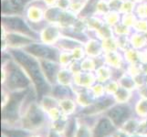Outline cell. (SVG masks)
<instances>
[{"label":"cell","mask_w":147,"mask_h":137,"mask_svg":"<svg viewBox=\"0 0 147 137\" xmlns=\"http://www.w3.org/2000/svg\"><path fill=\"white\" fill-rule=\"evenodd\" d=\"M15 55H16L18 60H19V61L25 66V68L28 70V72L31 74L32 78L35 80V82H36L38 84V87L39 86V89L43 90L44 88H42V87H43L44 82L41 77V74L39 72L38 66L37 62L35 61L33 59L28 57L27 55H25L21 52H17V53H15Z\"/></svg>","instance_id":"obj_1"},{"label":"cell","mask_w":147,"mask_h":137,"mask_svg":"<svg viewBox=\"0 0 147 137\" xmlns=\"http://www.w3.org/2000/svg\"><path fill=\"white\" fill-rule=\"evenodd\" d=\"M10 82L15 87H23L28 84L27 79L19 72H14L12 73L11 77H10Z\"/></svg>","instance_id":"obj_2"},{"label":"cell","mask_w":147,"mask_h":137,"mask_svg":"<svg viewBox=\"0 0 147 137\" xmlns=\"http://www.w3.org/2000/svg\"><path fill=\"white\" fill-rule=\"evenodd\" d=\"M30 49H31L32 53L41 56V57H44V58H49L50 55H51V52H50L51 50L41 45H34L32 46Z\"/></svg>","instance_id":"obj_3"},{"label":"cell","mask_w":147,"mask_h":137,"mask_svg":"<svg viewBox=\"0 0 147 137\" xmlns=\"http://www.w3.org/2000/svg\"><path fill=\"white\" fill-rule=\"evenodd\" d=\"M126 109L125 108H123V107H117L113 110H111V111L110 113V115L111 117L113 119L114 121L116 123H119L120 121L123 120V118L125 116L126 114Z\"/></svg>","instance_id":"obj_4"},{"label":"cell","mask_w":147,"mask_h":137,"mask_svg":"<svg viewBox=\"0 0 147 137\" xmlns=\"http://www.w3.org/2000/svg\"><path fill=\"white\" fill-rule=\"evenodd\" d=\"M111 130H113V127H111V124L109 123L108 121L103 120V121H101L100 123L99 124L97 132H98V134L100 135H103V134H108Z\"/></svg>","instance_id":"obj_5"},{"label":"cell","mask_w":147,"mask_h":137,"mask_svg":"<svg viewBox=\"0 0 147 137\" xmlns=\"http://www.w3.org/2000/svg\"><path fill=\"white\" fill-rule=\"evenodd\" d=\"M10 25H11V27L13 28H18V30H24V29H27L26 26H25V24L21 21L20 19L18 18H14V19H11L10 20Z\"/></svg>","instance_id":"obj_6"},{"label":"cell","mask_w":147,"mask_h":137,"mask_svg":"<svg viewBox=\"0 0 147 137\" xmlns=\"http://www.w3.org/2000/svg\"><path fill=\"white\" fill-rule=\"evenodd\" d=\"M29 18L32 20H39L41 18V11L38 8H30L29 10Z\"/></svg>","instance_id":"obj_7"},{"label":"cell","mask_w":147,"mask_h":137,"mask_svg":"<svg viewBox=\"0 0 147 137\" xmlns=\"http://www.w3.org/2000/svg\"><path fill=\"white\" fill-rule=\"evenodd\" d=\"M133 43L134 44L135 47H140V46H142L144 43V38H143L142 36H135L134 38Z\"/></svg>","instance_id":"obj_8"},{"label":"cell","mask_w":147,"mask_h":137,"mask_svg":"<svg viewBox=\"0 0 147 137\" xmlns=\"http://www.w3.org/2000/svg\"><path fill=\"white\" fill-rule=\"evenodd\" d=\"M30 119H31V121L34 124H38L40 121V120H41V115L38 113L37 111H33L32 114L30 115Z\"/></svg>","instance_id":"obj_9"},{"label":"cell","mask_w":147,"mask_h":137,"mask_svg":"<svg viewBox=\"0 0 147 137\" xmlns=\"http://www.w3.org/2000/svg\"><path fill=\"white\" fill-rule=\"evenodd\" d=\"M140 10H144L143 12H141L142 16H143V17L147 16V5H144V6H142V7L140 8Z\"/></svg>","instance_id":"obj_10"},{"label":"cell","mask_w":147,"mask_h":137,"mask_svg":"<svg viewBox=\"0 0 147 137\" xmlns=\"http://www.w3.org/2000/svg\"><path fill=\"white\" fill-rule=\"evenodd\" d=\"M138 25H140L139 28H142V30H147V23L144 21H142L141 23H138Z\"/></svg>","instance_id":"obj_11"},{"label":"cell","mask_w":147,"mask_h":137,"mask_svg":"<svg viewBox=\"0 0 147 137\" xmlns=\"http://www.w3.org/2000/svg\"><path fill=\"white\" fill-rule=\"evenodd\" d=\"M11 137H24L22 134H19V133H17V134H11Z\"/></svg>","instance_id":"obj_12"},{"label":"cell","mask_w":147,"mask_h":137,"mask_svg":"<svg viewBox=\"0 0 147 137\" xmlns=\"http://www.w3.org/2000/svg\"><path fill=\"white\" fill-rule=\"evenodd\" d=\"M136 1H140V0H136Z\"/></svg>","instance_id":"obj_13"}]
</instances>
